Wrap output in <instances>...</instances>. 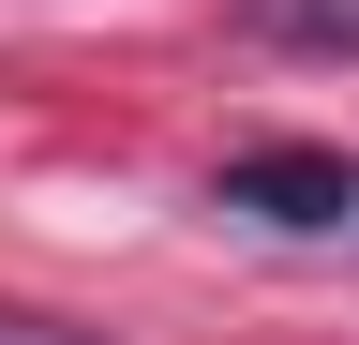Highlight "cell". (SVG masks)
Returning <instances> with one entry per match:
<instances>
[{
	"instance_id": "1",
	"label": "cell",
	"mask_w": 359,
	"mask_h": 345,
	"mask_svg": "<svg viewBox=\"0 0 359 345\" xmlns=\"http://www.w3.org/2000/svg\"><path fill=\"white\" fill-rule=\"evenodd\" d=\"M210 210H255V226H285V240H330L344 210H359V165L344 150H240L210 181Z\"/></svg>"
},
{
	"instance_id": "2",
	"label": "cell",
	"mask_w": 359,
	"mask_h": 345,
	"mask_svg": "<svg viewBox=\"0 0 359 345\" xmlns=\"http://www.w3.org/2000/svg\"><path fill=\"white\" fill-rule=\"evenodd\" d=\"M240 46H299V60H359V0H240Z\"/></svg>"
},
{
	"instance_id": "3",
	"label": "cell",
	"mask_w": 359,
	"mask_h": 345,
	"mask_svg": "<svg viewBox=\"0 0 359 345\" xmlns=\"http://www.w3.org/2000/svg\"><path fill=\"white\" fill-rule=\"evenodd\" d=\"M0 345H105V330H75V315H30V300H0Z\"/></svg>"
},
{
	"instance_id": "4",
	"label": "cell",
	"mask_w": 359,
	"mask_h": 345,
	"mask_svg": "<svg viewBox=\"0 0 359 345\" xmlns=\"http://www.w3.org/2000/svg\"><path fill=\"white\" fill-rule=\"evenodd\" d=\"M344 226H359V210H344Z\"/></svg>"
}]
</instances>
